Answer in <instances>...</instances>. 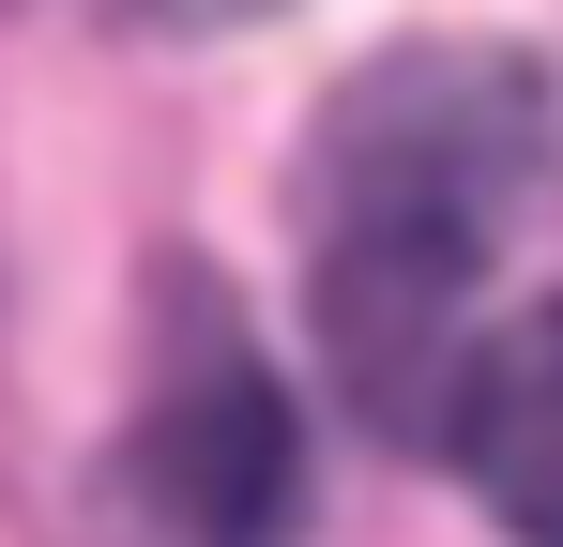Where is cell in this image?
<instances>
[{
  "instance_id": "cell-1",
  "label": "cell",
  "mask_w": 563,
  "mask_h": 547,
  "mask_svg": "<svg viewBox=\"0 0 563 547\" xmlns=\"http://www.w3.org/2000/svg\"><path fill=\"white\" fill-rule=\"evenodd\" d=\"M549 153V77L518 46H380L320 107L305 228H320V350L380 442H427L457 411V304L518 182Z\"/></svg>"
},
{
  "instance_id": "cell-2",
  "label": "cell",
  "mask_w": 563,
  "mask_h": 547,
  "mask_svg": "<svg viewBox=\"0 0 563 547\" xmlns=\"http://www.w3.org/2000/svg\"><path fill=\"white\" fill-rule=\"evenodd\" d=\"M122 487L168 547H289L305 533V426H289V380L260 365V335L229 320V289L184 274L168 289V350L137 395V442Z\"/></svg>"
},
{
  "instance_id": "cell-3",
  "label": "cell",
  "mask_w": 563,
  "mask_h": 547,
  "mask_svg": "<svg viewBox=\"0 0 563 547\" xmlns=\"http://www.w3.org/2000/svg\"><path fill=\"white\" fill-rule=\"evenodd\" d=\"M442 456H457V487H472L518 547H563V304L503 320V335L457 365Z\"/></svg>"
},
{
  "instance_id": "cell-4",
  "label": "cell",
  "mask_w": 563,
  "mask_h": 547,
  "mask_svg": "<svg viewBox=\"0 0 563 547\" xmlns=\"http://www.w3.org/2000/svg\"><path fill=\"white\" fill-rule=\"evenodd\" d=\"M153 15H213V31H229V15H275V0H153Z\"/></svg>"
}]
</instances>
